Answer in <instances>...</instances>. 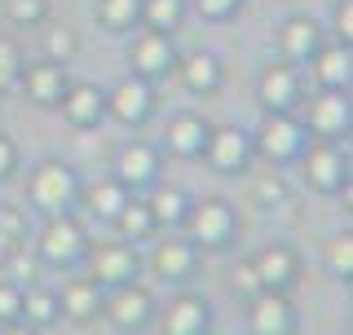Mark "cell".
<instances>
[{
  "mask_svg": "<svg viewBox=\"0 0 353 335\" xmlns=\"http://www.w3.org/2000/svg\"><path fill=\"white\" fill-rule=\"evenodd\" d=\"M301 168H305V181L314 185L318 194H340V190H349V154H345L340 141H331V137L305 141Z\"/></svg>",
  "mask_w": 353,
  "mask_h": 335,
  "instance_id": "5",
  "label": "cell"
},
{
  "mask_svg": "<svg viewBox=\"0 0 353 335\" xmlns=\"http://www.w3.org/2000/svg\"><path fill=\"white\" fill-rule=\"evenodd\" d=\"M194 5H199V14H203V18H230L243 0H194Z\"/></svg>",
  "mask_w": 353,
  "mask_h": 335,
  "instance_id": "39",
  "label": "cell"
},
{
  "mask_svg": "<svg viewBox=\"0 0 353 335\" xmlns=\"http://www.w3.org/2000/svg\"><path fill=\"white\" fill-rule=\"evenodd\" d=\"M128 194L132 190L110 176V181H97L93 190H80V207L88 212V216H97V221H115V212L128 203Z\"/></svg>",
  "mask_w": 353,
  "mask_h": 335,
  "instance_id": "25",
  "label": "cell"
},
{
  "mask_svg": "<svg viewBox=\"0 0 353 335\" xmlns=\"http://www.w3.org/2000/svg\"><path fill=\"white\" fill-rule=\"evenodd\" d=\"M58 318H62V305H58V292H53V287H27V292H22V322H27V327L44 331Z\"/></svg>",
  "mask_w": 353,
  "mask_h": 335,
  "instance_id": "28",
  "label": "cell"
},
{
  "mask_svg": "<svg viewBox=\"0 0 353 335\" xmlns=\"http://www.w3.org/2000/svg\"><path fill=\"white\" fill-rule=\"evenodd\" d=\"M199 265V247L185 234H172V238H159L150 252V270L163 278V283H185Z\"/></svg>",
  "mask_w": 353,
  "mask_h": 335,
  "instance_id": "17",
  "label": "cell"
},
{
  "mask_svg": "<svg viewBox=\"0 0 353 335\" xmlns=\"http://www.w3.org/2000/svg\"><path fill=\"white\" fill-rule=\"evenodd\" d=\"M181 18H185V0H141V22H146L150 31L172 36V31L181 27Z\"/></svg>",
  "mask_w": 353,
  "mask_h": 335,
  "instance_id": "30",
  "label": "cell"
},
{
  "mask_svg": "<svg viewBox=\"0 0 353 335\" xmlns=\"http://www.w3.org/2000/svg\"><path fill=\"white\" fill-rule=\"evenodd\" d=\"M318 27H314V18H287L283 22V31H279V49H283V58L287 62H309V53L318 49Z\"/></svg>",
  "mask_w": 353,
  "mask_h": 335,
  "instance_id": "24",
  "label": "cell"
},
{
  "mask_svg": "<svg viewBox=\"0 0 353 335\" xmlns=\"http://www.w3.org/2000/svg\"><path fill=\"white\" fill-rule=\"evenodd\" d=\"M84 265H88V278H93L102 292H106V287L137 283V274H141V256H137V247H132V243H124V238L88 243Z\"/></svg>",
  "mask_w": 353,
  "mask_h": 335,
  "instance_id": "6",
  "label": "cell"
},
{
  "mask_svg": "<svg viewBox=\"0 0 353 335\" xmlns=\"http://www.w3.org/2000/svg\"><path fill=\"white\" fill-rule=\"evenodd\" d=\"M88 243L93 238L80 225V216L62 212V216H44V225L36 234V256L44 265H53V270H75V265H84Z\"/></svg>",
  "mask_w": 353,
  "mask_h": 335,
  "instance_id": "2",
  "label": "cell"
},
{
  "mask_svg": "<svg viewBox=\"0 0 353 335\" xmlns=\"http://www.w3.org/2000/svg\"><path fill=\"white\" fill-rule=\"evenodd\" d=\"M0 335H40V331H36V327H27V322L18 318V322H0Z\"/></svg>",
  "mask_w": 353,
  "mask_h": 335,
  "instance_id": "41",
  "label": "cell"
},
{
  "mask_svg": "<svg viewBox=\"0 0 353 335\" xmlns=\"http://www.w3.org/2000/svg\"><path fill=\"white\" fill-rule=\"evenodd\" d=\"M18 84H22V93H27L36 106H58L71 80H66V62L40 58V62H22Z\"/></svg>",
  "mask_w": 353,
  "mask_h": 335,
  "instance_id": "14",
  "label": "cell"
},
{
  "mask_svg": "<svg viewBox=\"0 0 353 335\" xmlns=\"http://www.w3.org/2000/svg\"><path fill=\"white\" fill-rule=\"evenodd\" d=\"M110 225L119 230V238L124 243H141V238H150L154 230V216H150V203L146 199H137V194H128V203L115 212V221H110Z\"/></svg>",
  "mask_w": 353,
  "mask_h": 335,
  "instance_id": "26",
  "label": "cell"
},
{
  "mask_svg": "<svg viewBox=\"0 0 353 335\" xmlns=\"http://www.w3.org/2000/svg\"><path fill=\"white\" fill-rule=\"evenodd\" d=\"M208 119L194 115V110H181V115L168 119V128H163V150L172 154V159H199L208 146Z\"/></svg>",
  "mask_w": 353,
  "mask_h": 335,
  "instance_id": "19",
  "label": "cell"
},
{
  "mask_svg": "<svg viewBox=\"0 0 353 335\" xmlns=\"http://www.w3.org/2000/svg\"><path fill=\"white\" fill-rule=\"evenodd\" d=\"M248 327L252 335H296V309L287 292H256L248 300Z\"/></svg>",
  "mask_w": 353,
  "mask_h": 335,
  "instance_id": "12",
  "label": "cell"
},
{
  "mask_svg": "<svg viewBox=\"0 0 353 335\" xmlns=\"http://www.w3.org/2000/svg\"><path fill=\"white\" fill-rule=\"evenodd\" d=\"M97 22L106 31H132L141 22V0H97Z\"/></svg>",
  "mask_w": 353,
  "mask_h": 335,
  "instance_id": "31",
  "label": "cell"
},
{
  "mask_svg": "<svg viewBox=\"0 0 353 335\" xmlns=\"http://www.w3.org/2000/svg\"><path fill=\"white\" fill-rule=\"evenodd\" d=\"M154 296L146 292V287H137V283H124V287H110V296H102V318L110 322L115 331H146L150 322H154Z\"/></svg>",
  "mask_w": 353,
  "mask_h": 335,
  "instance_id": "7",
  "label": "cell"
},
{
  "mask_svg": "<svg viewBox=\"0 0 353 335\" xmlns=\"http://www.w3.org/2000/svg\"><path fill=\"white\" fill-rule=\"evenodd\" d=\"M305 124L301 119H292V110H270V115L261 119V128L252 132V154L265 163H292V159H301V150H305Z\"/></svg>",
  "mask_w": 353,
  "mask_h": 335,
  "instance_id": "4",
  "label": "cell"
},
{
  "mask_svg": "<svg viewBox=\"0 0 353 335\" xmlns=\"http://www.w3.org/2000/svg\"><path fill=\"white\" fill-rule=\"evenodd\" d=\"M154 318H159L163 335H208V327H212V309H208L203 296H176Z\"/></svg>",
  "mask_w": 353,
  "mask_h": 335,
  "instance_id": "18",
  "label": "cell"
},
{
  "mask_svg": "<svg viewBox=\"0 0 353 335\" xmlns=\"http://www.w3.org/2000/svg\"><path fill=\"white\" fill-rule=\"evenodd\" d=\"M128 66H132V75H137V80H159V75H168L172 66H176L172 36L141 27L137 36L128 40Z\"/></svg>",
  "mask_w": 353,
  "mask_h": 335,
  "instance_id": "9",
  "label": "cell"
},
{
  "mask_svg": "<svg viewBox=\"0 0 353 335\" xmlns=\"http://www.w3.org/2000/svg\"><path fill=\"white\" fill-rule=\"evenodd\" d=\"M80 176H75L71 163L62 159H40L36 172L27 181V199L40 216H62V212H75L80 207Z\"/></svg>",
  "mask_w": 353,
  "mask_h": 335,
  "instance_id": "1",
  "label": "cell"
},
{
  "mask_svg": "<svg viewBox=\"0 0 353 335\" xmlns=\"http://www.w3.org/2000/svg\"><path fill=\"white\" fill-rule=\"evenodd\" d=\"M18 71H22V58H18V44L14 40H0V93L18 84Z\"/></svg>",
  "mask_w": 353,
  "mask_h": 335,
  "instance_id": "35",
  "label": "cell"
},
{
  "mask_svg": "<svg viewBox=\"0 0 353 335\" xmlns=\"http://www.w3.org/2000/svg\"><path fill=\"white\" fill-rule=\"evenodd\" d=\"M256 97L265 110H292L301 102V66L296 62H270L256 80Z\"/></svg>",
  "mask_w": 353,
  "mask_h": 335,
  "instance_id": "15",
  "label": "cell"
},
{
  "mask_svg": "<svg viewBox=\"0 0 353 335\" xmlns=\"http://www.w3.org/2000/svg\"><path fill=\"white\" fill-rule=\"evenodd\" d=\"M102 287L93 283L88 274H75L71 283L58 292V305H62V318L66 322H93V318H102Z\"/></svg>",
  "mask_w": 353,
  "mask_h": 335,
  "instance_id": "21",
  "label": "cell"
},
{
  "mask_svg": "<svg viewBox=\"0 0 353 335\" xmlns=\"http://www.w3.org/2000/svg\"><path fill=\"white\" fill-rule=\"evenodd\" d=\"M27 243V216L14 203H0V265H9Z\"/></svg>",
  "mask_w": 353,
  "mask_h": 335,
  "instance_id": "29",
  "label": "cell"
},
{
  "mask_svg": "<svg viewBox=\"0 0 353 335\" xmlns=\"http://www.w3.org/2000/svg\"><path fill=\"white\" fill-rule=\"evenodd\" d=\"M44 14H49L44 0H5V18L14 22V27H40Z\"/></svg>",
  "mask_w": 353,
  "mask_h": 335,
  "instance_id": "33",
  "label": "cell"
},
{
  "mask_svg": "<svg viewBox=\"0 0 353 335\" xmlns=\"http://www.w3.org/2000/svg\"><path fill=\"white\" fill-rule=\"evenodd\" d=\"M115 181L128 185L132 194L154 185L159 181V146H150V141H124L115 154Z\"/></svg>",
  "mask_w": 353,
  "mask_h": 335,
  "instance_id": "13",
  "label": "cell"
},
{
  "mask_svg": "<svg viewBox=\"0 0 353 335\" xmlns=\"http://www.w3.org/2000/svg\"><path fill=\"white\" fill-rule=\"evenodd\" d=\"M75 49H80V40H75L66 27H49V31H44V58H53V62H71V58H75Z\"/></svg>",
  "mask_w": 353,
  "mask_h": 335,
  "instance_id": "34",
  "label": "cell"
},
{
  "mask_svg": "<svg viewBox=\"0 0 353 335\" xmlns=\"http://www.w3.org/2000/svg\"><path fill=\"white\" fill-rule=\"evenodd\" d=\"M62 115H66V124H75V128H93V124H102L106 119V88H97V84H66V93H62Z\"/></svg>",
  "mask_w": 353,
  "mask_h": 335,
  "instance_id": "20",
  "label": "cell"
},
{
  "mask_svg": "<svg viewBox=\"0 0 353 335\" xmlns=\"http://www.w3.org/2000/svg\"><path fill=\"white\" fill-rule=\"evenodd\" d=\"M336 40L353 44V0H336Z\"/></svg>",
  "mask_w": 353,
  "mask_h": 335,
  "instance_id": "38",
  "label": "cell"
},
{
  "mask_svg": "<svg viewBox=\"0 0 353 335\" xmlns=\"http://www.w3.org/2000/svg\"><path fill=\"white\" fill-rule=\"evenodd\" d=\"M18 318H22V287L0 283V322H18Z\"/></svg>",
  "mask_w": 353,
  "mask_h": 335,
  "instance_id": "37",
  "label": "cell"
},
{
  "mask_svg": "<svg viewBox=\"0 0 353 335\" xmlns=\"http://www.w3.org/2000/svg\"><path fill=\"white\" fill-rule=\"evenodd\" d=\"M146 203H150V216H154V225L181 230L185 212H190V194H185V190H176V185H154Z\"/></svg>",
  "mask_w": 353,
  "mask_h": 335,
  "instance_id": "27",
  "label": "cell"
},
{
  "mask_svg": "<svg viewBox=\"0 0 353 335\" xmlns=\"http://www.w3.org/2000/svg\"><path fill=\"white\" fill-rule=\"evenodd\" d=\"M230 287H234V296H243V300H252L261 292V278L252 270V261H239L234 270H230Z\"/></svg>",
  "mask_w": 353,
  "mask_h": 335,
  "instance_id": "36",
  "label": "cell"
},
{
  "mask_svg": "<svg viewBox=\"0 0 353 335\" xmlns=\"http://www.w3.org/2000/svg\"><path fill=\"white\" fill-rule=\"evenodd\" d=\"M176 80H181L190 93H199V97H208V93H216L221 88V62L212 58V53H190V58H176Z\"/></svg>",
  "mask_w": 353,
  "mask_h": 335,
  "instance_id": "23",
  "label": "cell"
},
{
  "mask_svg": "<svg viewBox=\"0 0 353 335\" xmlns=\"http://www.w3.org/2000/svg\"><path fill=\"white\" fill-rule=\"evenodd\" d=\"M154 110V93H150V80H137V75H124L115 88H106V115L115 124H146Z\"/></svg>",
  "mask_w": 353,
  "mask_h": 335,
  "instance_id": "10",
  "label": "cell"
},
{
  "mask_svg": "<svg viewBox=\"0 0 353 335\" xmlns=\"http://www.w3.org/2000/svg\"><path fill=\"white\" fill-rule=\"evenodd\" d=\"M309 71H314L318 88H349V75H353V62H349V44H318L309 53Z\"/></svg>",
  "mask_w": 353,
  "mask_h": 335,
  "instance_id": "22",
  "label": "cell"
},
{
  "mask_svg": "<svg viewBox=\"0 0 353 335\" xmlns=\"http://www.w3.org/2000/svg\"><path fill=\"white\" fill-rule=\"evenodd\" d=\"M305 132L314 137H331L340 141L353 128V106H349V88H318L314 97L305 102Z\"/></svg>",
  "mask_w": 353,
  "mask_h": 335,
  "instance_id": "8",
  "label": "cell"
},
{
  "mask_svg": "<svg viewBox=\"0 0 353 335\" xmlns=\"http://www.w3.org/2000/svg\"><path fill=\"white\" fill-rule=\"evenodd\" d=\"M327 270L340 278V283H349L353 278V234H336V238L327 243Z\"/></svg>",
  "mask_w": 353,
  "mask_h": 335,
  "instance_id": "32",
  "label": "cell"
},
{
  "mask_svg": "<svg viewBox=\"0 0 353 335\" xmlns=\"http://www.w3.org/2000/svg\"><path fill=\"white\" fill-rule=\"evenodd\" d=\"M252 270L261 278V292H287L301 274V256H296L287 243H270L252 256Z\"/></svg>",
  "mask_w": 353,
  "mask_h": 335,
  "instance_id": "16",
  "label": "cell"
},
{
  "mask_svg": "<svg viewBox=\"0 0 353 335\" xmlns=\"http://www.w3.org/2000/svg\"><path fill=\"white\" fill-rule=\"evenodd\" d=\"M14 168H18V146L5 137V132H0V181H9V176H14Z\"/></svg>",
  "mask_w": 353,
  "mask_h": 335,
  "instance_id": "40",
  "label": "cell"
},
{
  "mask_svg": "<svg viewBox=\"0 0 353 335\" xmlns=\"http://www.w3.org/2000/svg\"><path fill=\"white\" fill-rule=\"evenodd\" d=\"M199 159H208V168L221 172V176L248 172V163H252V137L243 128H212Z\"/></svg>",
  "mask_w": 353,
  "mask_h": 335,
  "instance_id": "11",
  "label": "cell"
},
{
  "mask_svg": "<svg viewBox=\"0 0 353 335\" xmlns=\"http://www.w3.org/2000/svg\"><path fill=\"white\" fill-rule=\"evenodd\" d=\"M185 238L194 243L199 252H212V247H225L239 230V212L230 207V199H190V212L181 221Z\"/></svg>",
  "mask_w": 353,
  "mask_h": 335,
  "instance_id": "3",
  "label": "cell"
}]
</instances>
